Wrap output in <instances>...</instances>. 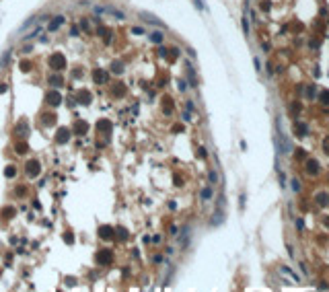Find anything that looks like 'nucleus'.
Masks as SVG:
<instances>
[{
  "label": "nucleus",
  "mask_w": 329,
  "mask_h": 292,
  "mask_svg": "<svg viewBox=\"0 0 329 292\" xmlns=\"http://www.w3.org/2000/svg\"><path fill=\"white\" fill-rule=\"evenodd\" d=\"M93 12H97V14H109V17L118 19V21H124V19H126V12L115 8V6H93Z\"/></svg>",
  "instance_id": "obj_1"
},
{
  "label": "nucleus",
  "mask_w": 329,
  "mask_h": 292,
  "mask_svg": "<svg viewBox=\"0 0 329 292\" xmlns=\"http://www.w3.org/2000/svg\"><path fill=\"white\" fill-rule=\"evenodd\" d=\"M47 64H49V68H52V70L60 72V70H64V68H66V58H64V54H52V56H49V60H47Z\"/></svg>",
  "instance_id": "obj_2"
},
{
  "label": "nucleus",
  "mask_w": 329,
  "mask_h": 292,
  "mask_svg": "<svg viewBox=\"0 0 329 292\" xmlns=\"http://www.w3.org/2000/svg\"><path fill=\"white\" fill-rule=\"evenodd\" d=\"M39 171H41V167H39V161H35V159H31L29 163L25 165V173H27V177H37V175H39Z\"/></svg>",
  "instance_id": "obj_3"
},
{
  "label": "nucleus",
  "mask_w": 329,
  "mask_h": 292,
  "mask_svg": "<svg viewBox=\"0 0 329 292\" xmlns=\"http://www.w3.org/2000/svg\"><path fill=\"white\" fill-rule=\"evenodd\" d=\"M99 237H101L103 241H111V239L115 237V228L109 226V224H103V226H99Z\"/></svg>",
  "instance_id": "obj_4"
},
{
  "label": "nucleus",
  "mask_w": 329,
  "mask_h": 292,
  "mask_svg": "<svg viewBox=\"0 0 329 292\" xmlns=\"http://www.w3.org/2000/svg\"><path fill=\"white\" fill-rule=\"evenodd\" d=\"M45 101H47V105H52V107H58L60 103H62V95H60V91H47V95H45Z\"/></svg>",
  "instance_id": "obj_5"
},
{
  "label": "nucleus",
  "mask_w": 329,
  "mask_h": 292,
  "mask_svg": "<svg viewBox=\"0 0 329 292\" xmlns=\"http://www.w3.org/2000/svg\"><path fill=\"white\" fill-rule=\"evenodd\" d=\"M95 259H97L99 265H109V263H111V251H109V249H101Z\"/></svg>",
  "instance_id": "obj_6"
},
{
  "label": "nucleus",
  "mask_w": 329,
  "mask_h": 292,
  "mask_svg": "<svg viewBox=\"0 0 329 292\" xmlns=\"http://www.w3.org/2000/svg\"><path fill=\"white\" fill-rule=\"evenodd\" d=\"M93 80L97 82V84H105V82L109 80V72H105L103 68H97V70L93 72Z\"/></svg>",
  "instance_id": "obj_7"
},
{
  "label": "nucleus",
  "mask_w": 329,
  "mask_h": 292,
  "mask_svg": "<svg viewBox=\"0 0 329 292\" xmlns=\"http://www.w3.org/2000/svg\"><path fill=\"white\" fill-rule=\"evenodd\" d=\"M64 21H66V19H64L62 14H56V17H52V21H49V25H47V29L54 33V31H58L60 27L64 25Z\"/></svg>",
  "instance_id": "obj_8"
},
{
  "label": "nucleus",
  "mask_w": 329,
  "mask_h": 292,
  "mask_svg": "<svg viewBox=\"0 0 329 292\" xmlns=\"http://www.w3.org/2000/svg\"><path fill=\"white\" fill-rule=\"evenodd\" d=\"M14 134H19L21 138H25V136L29 134V124H27V119H21V121L14 126Z\"/></svg>",
  "instance_id": "obj_9"
},
{
  "label": "nucleus",
  "mask_w": 329,
  "mask_h": 292,
  "mask_svg": "<svg viewBox=\"0 0 329 292\" xmlns=\"http://www.w3.org/2000/svg\"><path fill=\"white\" fill-rule=\"evenodd\" d=\"M47 82H49L54 89H60V86L64 84V78H62L60 74H49V76H47Z\"/></svg>",
  "instance_id": "obj_10"
},
{
  "label": "nucleus",
  "mask_w": 329,
  "mask_h": 292,
  "mask_svg": "<svg viewBox=\"0 0 329 292\" xmlns=\"http://www.w3.org/2000/svg\"><path fill=\"white\" fill-rule=\"evenodd\" d=\"M306 173H309V175H317L319 173V163L315 159H309V161H306Z\"/></svg>",
  "instance_id": "obj_11"
},
{
  "label": "nucleus",
  "mask_w": 329,
  "mask_h": 292,
  "mask_svg": "<svg viewBox=\"0 0 329 292\" xmlns=\"http://www.w3.org/2000/svg\"><path fill=\"white\" fill-rule=\"evenodd\" d=\"M56 140H58L60 144H66V142L70 140V132H68L66 128H60V130H58V136H56Z\"/></svg>",
  "instance_id": "obj_12"
},
{
  "label": "nucleus",
  "mask_w": 329,
  "mask_h": 292,
  "mask_svg": "<svg viewBox=\"0 0 329 292\" xmlns=\"http://www.w3.org/2000/svg\"><path fill=\"white\" fill-rule=\"evenodd\" d=\"M86 132H89V124H86V121H76V124H74V134H78V136H82V134H86Z\"/></svg>",
  "instance_id": "obj_13"
},
{
  "label": "nucleus",
  "mask_w": 329,
  "mask_h": 292,
  "mask_svg": "<svg viewBox=\"0 0 329 292\" xmlns=\"http://www.w3.org/2000/svg\"><path fill=\"white\" fill-rule=\"evenodd\" d=\"M315 202H317V206H327L329 204V193L327 191H321L315 196Z\"/></svg>",
  "instance_id": "obj_14"
},
{
  "label": "nucleus",
  "mask_w": 329,
  "mask_h": 292,
  "mask_svg": "<svg viewBox=\"0 0 329 292\" xmlns=\"http://www.w3.org/2000/svg\"><path fill=\"white\" fill-rule=\"evenodd\" d=\"M140 19H144L146 23H152V25H158V27H164V25L161 23L158 19H154L152 14H148V12H140Z\"/></svg>",
  "instance_id": "obj_15"
},
{
  "label": "nucleus",
  "mask_w": 329,
  "mask_h": 292,
  "mask_svg": "<svg viewBox=\"0 0 329 292\" xmlns=\"http://www.w3.org/2000/svg\"><path fill=\"white\" fill-rule=\"evenodd\" d=\"M124 93H126V84L115 82V84H113V89H111V95H113V97H121Z\"/></svg>",
  "instance_id": "obj_16"
},
{
  "label": "nucleus",
  "mask_w": 329,
  "mask_h": 292,
  "mask_svg": "<svg viewBox=\"0 0 329 292\" xmlns=\"http://www.w3.org/2000/svg\"><path fill=\"white\" fill-rule=\"evenodd\" d=\"M76 97H78V101H80V103H84V105L93 101V97H91V93H89V91H78V93H76Z\"/></svg>",
  "instance_id": "obj_17"
},
{
  "label": "nucleus",
  "mask_w": 329,
  "mask_h": 292,
  "mask_svg": "<svg viewBox=\"0 0 329 292\" xmlns=\"http://www.w3.org/2000/svg\"><path fill=\"white\" fill-rule=\"evenodd\" d=\"M200 198L204 199V202H208V199L214 198V191H212V187H202V189H200Z\"/></svg>",
  "instance_id": "obj_18"
},
{
  "label": "nucleus",
  "mask_w": 329,
  "mask_h": 292,
  "mask_svg": "<svg viewBox=\"0 0 329 292\" xmlns=\"http://www.w3.org/2000/svg\"><path fill=\"white\" fill-rule=\"evenodd\" d=\"M163 39H164V35L161 31H152V33H150V41H152V43H158V46H161Z\"/></svg>",
  "instance_id": "obj_19"
},
{
  "label": "nucleus",
  "mask_w": 329,
  "mask_h": 292,
  "mask_svg": "<svg viewBox=\"0 0 329 292\" xmlns=\"http://www.w3.org/2000/svg\"><path fill=\"white\" fill-rule=\"evenodd\" d=\"M294 128L298 130V136H306V134H309V126H306V124L296 121V124H294Z\"/></svg>",
  "instance_id": "obj_20"
},
{
  "label": "nucleus",
  "mask_w": 329,
  "mask_h": 292,
  "mask_svg": "<svg viewBox=\"0 0 329 292\" xmlns=\"http://www.w3.org/2000/svg\"><path fill=\"white\" fill-rule=\"evenodd\" d=\"M37 23V17H29L27 21H25L21 27H19V31H25V29H29V27H33V25Z\"/></svg>",
  "instance_id": "obj_21"
},
{
  "label": "nucleus",
  "mask_w": 329,
  "mask_h": 292,
  "mask_svg": "<svg viewBox=\"0 0 329 292\" xmlns=\"http://www.w3.org/2000/svg\"><path fill=\"white\" fill-rule=\"evenodd\" d=\"M111 72H113V74H121V72H124V62L115 60V62L111 64Z\"/></svg>",
  "instance_id": "obj_22"
},
{
  "label": "nucleus",
  "mask_w": 329,
  "mask_h": 292,
  "mask_svg": "<svg viewBox=\"0 0 329 292\" xmlns=\"http://www.w3.org/2000/svg\"><path fill=\"white\" fill-rule=\"evenodd\" d=\"M14 150L19 152V154H25V152L29 150V144H27V142H17V144H14Z\"/></svg>",
  "instance_id": "obj_23"
},
{
  "label": "nucleus",
  "mask_w": 329,
  "mask_h": 292,
  "mask_svg": "<svg viewBox=\"0 0 329 292\" xmlns=\"http://www.w3.org/2000/svg\"><path fill=\"white\" fill-rule=\"evenodd\" d=\"M187 78H189V84H191V86H198V80H196V74H193L191 64H189V68H187Z\"/></svg>",
  "instance_id": "obj_24"
},
{
  "label": "nucleus",
  "mask_w": 329,
  "mask_h": 292,
  "mask_svg": "<svg viewBox=\"0 0 329 292\" xmlns=\"http://www.w3.org/2000/svg\"><path fill=\"white\" fill-rule=\"evenodd\" d=\"M17 175V167L14 165H8L6 169H4V177H14Z\"/></svg>",
  "instance_id": "obj_25"
},
{
  "label": "nucleus",
  "mask_w": 329,
  "mask_h": 292,
  "mask_svg": "<svg viewBox=\"0 0 329 292\" xmlns=\"http://www.w3.org/2000/svg\"><path fill=\"white\" fill-rule=\"evenodd\" d=\"M315 95H317L315 84H309V86H306V99H315Z\"/></svg>",
  "instance_id": "obj_26"
},
{
  "label": "nucleus",
  "mask_w": 329,
  "mask_h": 292,
  "mask_svg": "<svg viewBox=\"0 0 329 292\" xmlns=\"http://www.w3.org/2000/svg\"><path fill=\"white\" fill-rule=\"evenodd\" d=\"M8 62H11V52H6V54L2 56V60H0V70H2V68H4Z\"/></svg>",
  "instance_id": "obj_27"
},
{
  "label": "nucleus",
  "mask_w": 329,
  "mask_h": 292,
  "mask_svg": "<svg viewBox=\"0 0 329 292\" xmlns=\"http://www.w3.org/2000/svg\"><path fill=\"white\" fill-rule=\"evenodd\" d=\"M208 179H210L212 185H216V183H218V173H216V171H210V173H208Z\"/></svg>",
  "instance_id": "obj_28"
},
{
  "label": "nucleus",
  "mask_w": 329,
  "mask_h": 292,
  "mask_svg": "<svg viewBox=\"0 0 329 292\" xmlns=\"http://www.w3.org/2000/svg\"><path fill=\"white\" fill-rule=\"evenodd\" d=\"M97 130H107V132H109V130H111V124H109V121H99V124H97Z\"/></svg>",
  "instance_id": "obj_29"
},
{
  "label": "nucleus",
  "mask_w": 329,
  "mask_h": 292,
  "mask_svg": "<svg viewBox=\"0 0 329 292\" xmlns=\"http://www.w3.org/2000/svg\"><path fill=\"white\" fill-rule=\"evenodd\" d=\"M21 70H23V72H29V70H31V62L23 60V62H21Z\"/></svg>",
  "instance_id": "obj_30"
},
{
  "label": "nucleus",
  "mask_w": 329,
  "mask_h": 292,
  "mask_svg": "<svg viewBox=\"0 0 329 292\" xmlns=\"http://www.w3.org/2000/svg\"><path fill=\"white\" fill-rule=\"evenodd\" d=\"M39 31H41V27H35V29H33V31H31L29 35H25V39H33L35 35H39Z\"/></svg>",
  "instance_id": "obj_31"
},
{
  "label": "nucleus",
  "mask_w": 329,
  "mask_h": 292,
  "mask_svg": "<svg viewBox=\"0 0 329 292\" xmlns=\"http://www.w3.org/2000/svg\"><path fill=\"white\" fill-rule=\"evenodd\" d=\"M321 103H323V105L329 103V91H323V93H321Z\"/></svg>",
  "instance_id": "obj_32"
},
{
  "label": "nucleus",
  "mask_w": 329,
  "mask_h": 292,
  "mask_svg": "<svg viewBox=\"0 0 329 292\" xmlns=\"http://www.w3.org/2000/svg\"><path fill=\"white\" fill-rule=\"evenodd\" d=\"M132 33L134 35H144L146 31H144V27H132Z\"/></svg>",
  "instance_id": "obj_33"
},
{
  "label": "nucleus",
  "mask_w": 329,
  "mask_h": 292,
  "mask_svg": "<svg viewBox=\"0 0 329 292\" xmlns=\"http://www.w3.org/2000/svg\"><path fill=\"white\" fill-rule=\"evenodd\" d=\"M70 35H72V37H78V35H80V27L72 25V29H70Z\"/></svg>",
  "instance_id": "obj_34"
},
{
  "label": "nucleus",
  "mask_w": 329,
  "mask_h": 292,
  "mask_svg": "<svg viewBox=\"0 0 329 292\" xmlns=\"http://www.w3.org/2000/svg\"><path fill=\"white\" fill-rule=\"evenodd\" d=\"M290 183H292V191H300V181L298 179H292Z\"/></svg>",
  "instance_id": "obj_35"
},
{
  "label": "nucleus",
  "mask_w": 329,
  "mask_h": 292,
  "mask_svg": "<svg viewBox=\"0 0 329 292\" xmlns=\"http://www.w3.org/2000/svg\"><path fill=\"white\" fill-rule=\"evenodd\" d=\"M294 224H296V228H298V231H305V222H302V218H296V220H294Z\"/></svg>",
  "instance_id": "obj_36"
},
{
  "label": "nucleus",
  "mask_w": 329,
  "mask_h": 292,
  "mask_svg": "<svg viewBox=\"0 0 329 292\" xmlns=\"http://www.w3.org/2000/svg\"><path fill=\"white\" fill-rule=\"evenodd\" d=\"M243 31H245V35H249V21H247V14L243 17Z\"/></svg>",
  "instance_id": "obj_37"
},
{
  "label": "nucleus",
  "mask_w": 329,
  "mask_h": 292,
  "mask_svg": "<svg viewBox=\"0 0 329 292\" xmlns=\"http://www.w3.org/2000/svg\"><path fill=\"white\" fill-rule=\"evenodd\" d=\"M294 156H296V159H305V156H306V152L302 150V148H296V152H294Z\"/></svg>",
  "instance_id": "obj_38"
},
{
  "label": "nucleus",
  "mask_w": 329,
  "mask_h": 292,
  "mask_svg": "<svg viewBox=\"0 0 329 292\" xmlns=\"http://www.w3.org/2000/svg\"><path fill=\"white\" fill-rule=\"evenodd\" d=\"M270 8H271V4L268 2V0H265V2H261V11H263V12H270Z\"/></svg>",
  "instance_id": "obj_39"
},
{
  "label": "nucleus",
  "mask_w": 329,
  "mask_h": 292,
  "mask_svg": "<svg viewBox=\"0 0 329 292\" xmlns=\"http://www.w3.org/2000/svg\"><path fill=\"white\" fill-rule=\"evenodd\" d=\"M64 241H66L68 245H72V243H74V237H72L70 233H66V234H64Z\"/></svg>",
  "instance_id": "obj_40"
},
{
  "label": "nucleus",
  "mask_w": 329,
  "mask_h": 292,
  "mask_svg": "<svg viewBox=\"0 0 329 292\" xmlns=\"http://www.w3.org/2000/svg\"><path fill=\"white\" fill-rule=\"evenodd\" d=\"M43 117H45V119H43L45 126H52V124H54V115H43Z\"/></svg>",
  "instance_id": "obj_41"
},
{
  "label": "nucleus",
  "mask_w": 329,
  "mask_h": 292,
  "mask_svg": "<svg viewBox=\"0 0 329 292\" xmlns=\"http://www.w3.org/2000/svg\"><path fill=\"white\" fill-rule=\"evenodd\" d=\"M177 84H179V91H181V93H183V91H187V82H185V80H179Z\"/></svg>",
  "instance_id": "obj_42"
},
{
  "label": "nucleus",
  "mask_w": 329,
  "mask_h": 292,
  "mask_svg": "<svg viewBox=\"0 0 329 292\" xmlns=\"http://www.w3.org/2000/svg\"><path fill=\"white\" fill-rule=\"evenodd\" d=\"M97 33H99V35H103V37H105V35H107V29H105V27H103V25H99V27H97Z\"/></svg>",
  "instance_id": "obj_43"
},
{
  "label": "nucleus",
  "mask_w": 329,
  "mask_h": 292,
  "mask_svg": "<svg viewBox=\"0 0 329 292\" xmlns=\"http://www.w3.org/2000/svg\"><path fill=\"white\" fill-rule=\"evenodd\" d=\"M118 234L121 239H128V231H126V228H118Z\"/></svg>",
  "instance_id": "obj_44"
},
{
  "label": "nucleus",
  "mask_w": 329,
  "mask_h": 292,
  "mask_svg": "<svg viewBox=\"0 0 329 292\" xmlns=\"http://www.w3.org/2000/svg\"><path fill=\"white\" fill-rule=\"evenodd\" d=\"M253 64H255V70L261 72V62H259V58H253Z\"/></svg>",
  "instance_id": "obj_45"
},
{
  "label": "nucleus",
  "mask_w": 329,
  "mask_h": 292,
  "mask_svg": "<svg viewBox=\"0 0 329 292\" xmlns=\"http://www.w3.org/2000/svg\"><path fill=\"white\" fill-rule=\"evenodd\" d=\"M25 191H27V189L21 185V187H17V191H14V193H17V196H25Z\"/></svg>",
  "instance_id": "obj_46"
},
{
  "label": "nucleus",
  "mask_w": 329,
  "mask_h": 292,
  "mask_svg": "<svg viewBox=\"0 0 329 292\" xmlns=\"http://www.w3.org/2000/svg\"><path fill=\"white\" fill-rule=\"evenodd\" d=\"M8 91V84L6 82H0V93H6Z\"/></svg>",
  "instance_id": "obj_47"
},
{
  "label": "nucleus",
  "mask_w": 329,
  "mask_h": 292,
  "mask_svg": "<svg viewBox=\"0 0 329 292\" xmlns=\"http://www.w3.org/2000/svg\"><path fill=\"white\" fill-rule=\"evenodd\" d=\"M280 185H282V187L286 185V175H284L282 171H280Z\"/></svg>",
  "instance_id": "obj_48"
},
{
  "label": "nucleus",
  "mask_w": 329,
  "mask_h": 292,
  "mask_svg": "<svg viewBox=\"0 0 329 292\" xmlns=\"http://www.w3.org/2000/svg\"><path fill=\"white\" fill-rule=\"evenodd\" d=\"M80 27H82V29H86V31H89V21H86V19H82V21H80Z\"/></svg>",
  "instance_id": "obj_49"
},
{
  "label": "nucleus",
  "mask_w": 329,
  "mask_h": 292,
  "mask_svg": "<svg viewBox=\"0 0 329 292\" xmlns=\"http://www.w3.org/2000/svg\"><path fill=\"white\" fill-rule=\"evenodd\" d=\"M187 111H196V105H193V101H187Z\"/></svg>",
  "instance_id": "obj_50"
},
{
  "label": "nucleus",
  "mask_w": 329,
  "mask_h": 292,
  "mask_svg": "<svg viewBox=\"0 0 329 292\" xmlns=\"http://www.w3.org/2000/svg\"><path fill=\"white\" fill-rule=\"evenodd\" d=\"M181 117H183V121H191V115H189V111H185V113H183Z\"/></svg>",
  "instance_id": "obj_51"
},
{
  "label": "nucleus",
  "mask_w": 329,
  "mask_h": 292,
  "mask_svg": "<svg viewBox=\"0 0 329 292\" xmlns=\"http://www.w3.org/2000/svg\"><path fill=\"white\" fill-rule=\"evenodd\" d=\"M158 54H161V58H167V49L164 47H158Z\"/></svg>",
  "instance_id": "obj_52"
},
{
  "label": "nucleus",
  "mask_w": 329,
  "mask_h": 292,
  "mask_svg": "<svg viewBox=\"0 0 329 292\" xmlns=\"http://www.w3.org/2000/svg\"><path fill=\"white\" fill-rule=\"evenodd\" d=\"M169 233H171V234H173V237H175V234L179 233V228H177V226H171V228H169Z\"/></svg>",
  "instance_id": "obj_53"
},
{
  "label": "nucleus",
  "mask_w": 329,
  "mask_h": 292,
  "mask_svg": "<svg viewBox=\"0 0 329 292\" xmlns=\"http://www.w3.org/2000/svg\"><path fill=\"white\" fill-rule=\"evenodd\" d=\"M152 261H154V263H161V261H163V257H161V255H154Z\"/></svg>",
  "instance_id": "obj_54"
},
{
  "label": "nucleus",
  "mask_w": 329,
  "mask_h": 292,
  "mask_svg": "<svg viewBox=\"0 0 329 292\" xmlns=\"http://www.w3.org/2000/svg\"><path fill=\"white\" fill-rule=\"evenodd\" d=\"M193 2H196V6H198V8H204V4H202V0H193Z\"/></svg>",
  "instance_id": "obj_55"
},
{
  "label": "nucleus",
  "mask_w": 329,
  "mask_h": 292,
  "mask_svg": "<svg viewBox=\"0 0 329 292\" xmlns=\"http://www.w3.org/2000/svg\"><path fill=\"white\" fill-rule=\"evenodd\" d=\"M325 226H329V218H325Z\"/></svg>",
  "instance_id": "obj_56"
}]
</instances>
